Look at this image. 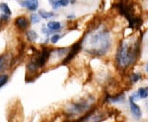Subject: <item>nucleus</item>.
<instances>
[{
  "label": "nucleus",
  "mask_w": 148,
  "mask_h": 122,
  "mask_svg": "<svg viewBox=\"0 0 148 122\" xmlns=\"http://www.w3.org/2000/svg\"><path fill=\"white\" fill-rule=\"evenodd\" d=\"M129 102H130V110H131L132 116L138 120L140 119L142 117V110H141L140 106L137 105L134 100H132V98L129 99Z\"/></svg>",
  "instance_id": "0eeeda50"
},
{
  "label": "nucleus",
  "mask_w": 148,
  "mask_h": 122,
  "mask_svg": "<svg viewBox=\"0 0 148 122\" xmlns=\"http://www.w3.org/2000/svg\"><path fill=\"white\" fill-rule=\"evenodd\" d=\"M82 48L86 53L94 56H104L111 47L110 34L103 26L94 27L81 39Z\"/></svg>",
  "instance_id": "f257e3e1"
},
{
  "label": "nucleus",
  "mask_w": 148,
  "mask_h": 122,
  "mask_svg": "<svg viewBox=\"0 0 148 122\" xmlns=\"http://www.w3.org/2000/svg\"><path fill=\"white\" fill-rule=\"evenodd\" d=\"M46 26L51 31H58V30H60V28H61V23L59 21H50L48 22Z\"/></svg>",
  "instance_id": "1a4fd4ad"
},
{
  "label": "nucleus",
  "mask_w": 148,
  "mask_h": 122,
  "mask_svg": "<svg viewBox=\"0 0 148 122\" xmlns=\"http://www.w3.org/2000/svg\"><path fill=\"white\" fill-rule=\"evenodd\" d=\"M14 25L20 31H26L30 26V20L25 16H19L14 20Z\"/></svg>",
  "instance_id": "423d86ee"
},
{
  "label": "nucleus",
  "mask_w": 148,
  "mask_h": 122,
  "mask_svg": "<svg viewBox=\"0 0 148 122\" xmlns=\"http://www.w3.org/2000/svg\"><path fill=\"white\" fill-rule=\"evenodd\" d=\"M60 39H61V35L59 34H54L50 38V42L52 43L53 44H56L59 41Z\"/></svg>",
  "instance_id": "aec40b11"
},
{
  "label": "nucleus",
  "mask_w": 148,
  "mask_h": 122,
  "mask_svg": "<svg viewBox=\"0 0 148 122\" xmlns=\"http://www.w3.org/2000/svg\"><path fill=\"white\" fill-rule=\"evenodd\" d=\"M55 1H57V0H49V3L52 5L53 3V2H55Z\"/></svg>",
  "instance_id": "5701e85b"
},
{
  "label": "nucleus",
  "mask_w": 148,
  "mask_h": 122,
  "mask_svg": "<svg viewBox=\"0 0 148 122\" xmlns=\"http://www.w3.org/2000/svg\"><path fill=\"white\" fill-rule=\"evenodd\" d=\"M30 22L32 24H37L40 21V16L38 13H32V15L30 16Z\"/></svg>",
  "instance_id": "dca6fc26"
},
{
  "label": "nucleus",
  "mask_w": 148,
  "mask_h": 122,
  "mask_svg": "<svg viewBox=\"0 0 148 122\" xmlns=\"http://www.w3.org/2000/svg\"><path fill=\"white\" fill-rule=\"evenodd\" d=\"M140 43L138 38H128L119 44L116 55L117 64L120 69H127L138 60Z\"/></svg>",
  "instance_id": "f03ea898"
},
{
  "label": "nucleus",
  "mask_w": 148,
  "mask_h": 122,
  "mask_svg": "<svg viewBox=\"0 0 148 122\" xmlns=\"http://www.w3.org/2000/svg\"><path fill=\"white\" fill-rule=\"evenodd\" d=\"M67 18H69V19H73V18H75V16L74 15H69V16H67Z\"/></svg>",
  "instance_id": "412c9836"
},
{
  "label": "nucleus",
  "mask_w": 148,
  "mask_h": 122,
  "mask_svg": "<svg viewBox=\"0 0 148 122\" xmlns=\"http://www.w3.org/2000/svg\"><path fill=\"white\" fill-rule=\"evenodd\" d=\"M69 0H57L55 2H53V3L52 4V7L54 10L58 9V7H65L69 5Z\"/></svg>",
  "instance_id": "ddd939ff"
},
{
  "label": "nucleus",
  "mask_w": 148,
  "mask_h": 122,
  "mask_svg": "<svg viewBox=\"0 0 148 122\" xmlns=\"http://www.w3.org/2000/svg\"><path fill=\"white\" fill-rule=\"evenodd\" d=\"M146 70L148 72V63L147 64V66H146Z\"/></svg>",
  "instance_id": "b1692460"
},
{
  "label": "nucleus",
  "mask_w": 148,
  "mask_h": 122,
  "mask_svg": "<svg viewBox=\"0 0 148 122\" xmlns=\"http://www.w3.org/2000/svg\"><path fill=\"white\" fill-rule=\"evenodd\" d=\"M10 21V16L8 15H6V14H3L1 13L0 14V24H3V23H7Z\"/></svg>",
  "instance_id": "6ab92c4d"
},
{
  "label": "nucleus",
  "mask_w": 148,
  "mask_h": 122,
  "mask_svg": "<svg viewBox=\"0 0 148 122\" xmlns=\"http://www.w3.org/2000/svg\"><path fill=\"white\" fill-rule=\"evenodd\" d=\"M81 49H82V41L80 40L78 42L75 43L70 48L69 53H68V54L66 55V57H65L64 58V60H63L62 64H63V65H66V64L69 63V62H70L72 59H73L74 57H75L77 53H79Z\"/></svg>",
  "instance_id": "20e7f679"
},
{
  "label": "nucleus",
  "mask_w": 148,
  "mask_h": 122,
  "mask_svg": "<svg viewBox=\"0 0 148 122\" xmlns=\"http://www.w3.org/2000/svg\"><path fill=\"white\" fill-rule=\"evenodd\" d=\"M106 100L108 102H120L123 101L124 100V96L123 94H118L116 96H114V97H110L108 96Z\"/></svg>",
  "instance_id": "4468645a"
},
{
  "label": "nucleus",
  "mask_w": 148,
  "mask_h": 122,
  "mask_svg": "<svg viewBox=\"0 0 148 122\" xmlns=\"http://www.w3.org/2000/svg\"><path fill=\"white\" fill-rule=\"evenodd\" d=\"M148 97V87H146V88H140L137 93H135L134 94H132L130 98H132V100H136L138 98H146Z\"/></svg>",
  "instance_id": "6e6552de"
},
{
  "label": "nucleus",
  "mask_w": 148,
  "mask_h": 122,
  "mask_svg": "<svg viewBox=\"0 0 148 122\" xmlns=\"http://www.w3.org/2000/svg\"><path fill=\"white\" fill-rule=\"evenodd\" d=\"M91 102H92V98H87L78 102H75L68 107L67 113L70 116H74V115H77L80 113L85 112L90 108V106H91L90 105Z\"/></svg>",
  "instance_id": "7ed1b4c3"
},
{
  "label": "nucleus",
  "mask_w": 148,
  "mask_h": 122,
  "mask_svg": "<svg viewBox=\"0 0 148 122\" xmlns=\"http://www.w3.org/2000/svg\"><path fill=\"white\" fill-rule=\"evenodd\" d=\"M8 61V54L0 55V73L6 69Z\"/></svg>",
  "instance_id": "9b49d317"
},
{
  "label": "nucleus",
  "mask_w": 148,
  "mask_h": 122,
  "mask_svg": "<svg viewBox=\"0 0 148 122\" xmlns=\"http://www.w3.org/2000/svg\"><path fill=\"white\" fill-rule=\"evenodd\" d=\"M17 3L21 7L33 12L39 8V0H18Z\"/></svg>",
  "instance_id": "39448f33"
},
{
  "label": "nucleus",
  "mask_w": 148,
  "mask_h": 122,
  "mask_svg": "<svg viewBox=\"0 0 148 122\" xmlns=\"http://www.w3.org/2000/svg\"><path fill=\"white\" fill-rule=\"evenodd\" d=\"M0 12L3 13V14H6V15H8V16H12V10L9 7V6L8 3H0Z\"/></svg>",
  "instance_id": "f8f14e48"
},
{
  "label": "nucleus",
  "mask_w": 148,
  "mask_h": 122,
  "mask_svg": "<svg viewBox=\"0 0 148 122\" xmlns=\"http://www.w3.org/2000/svg\"><path fill=\"white\" fill-rule=\"evenodd\" d=\"M76 1H77V0H69V3H70L71 4H74V3H76Z\"/></svg>",
  "instance_id": "4be33fe9"
},
{
  "label": "nucleus",
  "mask_w": 148,
  "mask_h": 122,
  "mask_svg": "<svg viewBox=\"0 0 148 122\" xmlns=\"http://www.w3.org/2000/svg\"><path fill=\"white\" fill-rule=\"evenodd\" d=\"M26 36L28 41L30 42H36L37 39H38V34L36 31L33 30H27L26 32Z\"/></svg>",
  "instance_id": "9d476101"
},
{
  "label": "nucleus",
  "mask_w": 148,
  "mask_h": 122,
  "mask_svg": "<svg viewBox=\"0 0 148 122\" xmlns=\"http://www.w3.org/2000/svg\"><path fill=\"white\" fill-rule=\"evenodd\" d=\"M8 80V75L6 74L0 75V89L7 84Z\"/></svg>",
  "instance_id": "a211bd4d"
},
{
  "label": "nucleus",
  "mask_w": 148,
  "mask_h": 122,
  "mask_svg": "<svg viewBox=\"0 0 148 122\" xmlns=\"http://www.w3.org/2000/svg\"><path fill=\"white\" fill-rule=\"evenodd\" d=\"M39 15L40 16L43 18V19H45V20H48V19H50L54 16V13L53 12H47L45 10H40L39 11Z\"/></svg>",
  "instance_id": "2eb2a0df"
},
{
  "label": "nucleus",
  "mask_w": 148,
  "mask_h": 122,
  "mask_svg": "<svg viewBox=\"0 0 148 122\" xmlns=\"http://www.w3.org/2000/svg\"><path fill=\"white\" fill-rule=\"evenodd\" d=\"M141 78H142V75L140 73H132L129 79H130V81L134 84V83H137L138 81L141 80Z\"/></svg>",
  "instance_id": "f3484780"
},
{
  "label": "nucleus",
  "mask_w": 148,
  "mask_h": 122,
  "mask_svg": "<svg viewBox=\"0 0 148 122\" xmlns=\"http://www.w3.org/2000/svg\"><path fill=\"white\" fill-rule=\"evenodd\" d=\"M1 27H2V25H1V24H0V29H1Z\"/></svg>",
  "instance_id": "393cba45"
}]
</instances>
